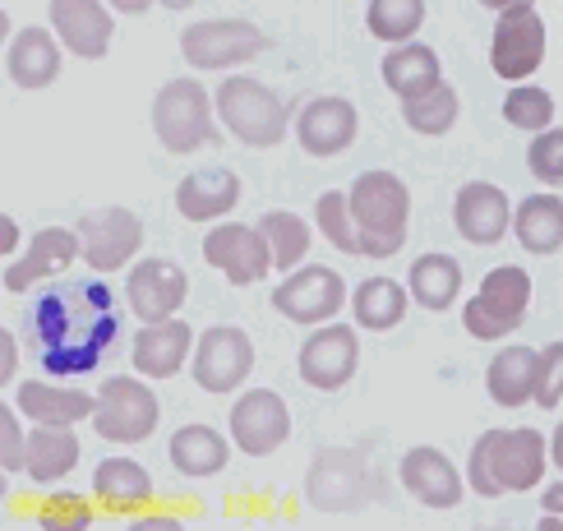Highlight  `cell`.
I'll return each mask as SVG.
<instances>
[{"instance_id": "45", "label": "cell", "mask_w": 563, "mask_h": 531, "mask_svg": "<svg viewBox=\"0 0 563 531\" xmlns=\"http://www.w3.org/2000/svg\"><path fill=\"white\" fill-rule=\"evenodd\" d=\"M545 508H550L554 518H563V480H559V485H550V490H545Z\"/></svg>"}, {"instance_id": "33", "label": "cell", "mask_w": 563, "mask_h": 531, "mask_svg": "<svg viewBox=\"0 0 563 531\" xmlns=\"http://www.w3.org/2000/svg\"><path fill=\"white\" fill-rule=\"evenodd\" d=\"M79 462V434L69 425H37L29 434V476L37 485H52Z\"/></svg>"}, {"instance_id": "28", "label": "cell", "mask_w": 563, "mask_h": 531, "mask_svg": "<svg viewBox=\"0 0 563 531\" xmlns=\"http://www.w3.org/2000/svg\"><path fill=\"white\" fill-rule=\"evenodd\" d=\"M512 231L518 245L531 254H554L563 250V199L559 195H531L512 208Z\"/></svg>"}, {"instance_id": "16", "label": "cell", "mask_w": 563, "mask_h": 531, "mask_svg": "<svg viewBox=\"0 0 563 531\" xmlns=\"http://www.w3.org/2000/svg\"><path fill=\"white\" fill-rule=\"evenodd\" d=\"M365 495H369L365 462L346 449H323L314 457L310 476H305V499H310L319 513H356Z\"/></svg>"}, {"instance_id": "7", "label": "cell", "mask_w": 563, "mask_h": 531, "mask_svg": "<svg viewBox=\"0 0 563 531\" xmlns=\"http://www.w3.org/2000/svg\"><path fill=\"white\" fill-rule=\"evenodd\" d=\"M268 46V33L250 19H203L180 29V56L195 69H231L250 65Z\"/></svg>"}, {"instance_id": "47", "label": "cell", "mask_w": 563, "mask_h": 531, "mask_svg": "<svg viewBox=\"0 0 563 531\" xmlns=\"http://www.w3.org/2000/svg\"><path fill=\"white\" fill-rule=\"evenodd\" d=\"M485 10H495V14H504V10H522V5H536V0H481Z\"/></svg>"}, {"instance_id": "13", "label": "cell", "mask_w": 563, "mask_h": 531, "mask_svg": "<svg viewBox=\"0 0 563 531\" xmlns=\"http://www.w3.org/2000/svg\"><path fill=\"white\" fill-rule=\"evenodd\" d=\"M79 241H84V264L92 273H115L125 268L139 245H144V222L130 208H92L79 218Z\"/></svg>"}, {"instance_id": "34", "label": "cell", "mask_w": 563, "mask_h": 531, "mask_svg": "<svg viewBox=\"0 0 563 531\" xmlns=\"http://www.w3.org/2000/svg\"><path fill=\"white\" fill-rule=\"evenodd\" d=\"M92 490L115 508H134V504L153 499V476L139 467L134 457H107V462H98V472H92Z\"/></svg>"}, {"instance_id": "27", "label": "cell", "mask_w": 563, "mask_h": 531, "mask_svg": "<svg viewBox=\"0 0 563 531\" xmlns=\"http://www.w3.org/2000/svg\"><path fill=\"white\" fill-rule=\"evenodd\" d=\"M19 411L29 416L37 425H75L84 416L98 411V398H88V392H75V388H52L42 379H29L19 384Z\"/></svg>"}, {"instance_id": "29", "label": "cell", "mask_w": 563, "mask_h": 531, "mask_svg": "<svg viewBox=\"0 0 563 531\" xmlns=\"http://www.w3.org/2000/svg\"><path fill=\"white\" fill-rule=\"evenodd\" d=\"M384 84L397 92V98H416L434 84H443V69H439V56L430 52L426 42H397L393 52L384 56Z\"/></svg>"}, {"instance_id": "49", "label": "cell", "mask_w": 563, "mask_h": 531, "mask_svg": "<svg viewBox=\"0 0 563 531\" xmlns=\"http://www.w3.org/2000/svg\"><path fill=\"white\" fill-rule=\"evenodd\" d=\"M162 5H167V10H190L195 0H162Z\"/></svg>"}, {"instance_id": "11", "label": "cell", "mask_w": 563, "mask_h": 531, "mask_svg": "<svg viewBox=\"0 0 563 531\" xmlns=\"http://www.w3.org/2000/svg\"><path fill=\"white\" fill-rule=\"evenodd\" d=\"M356 365H361V338L351 323H323L305 338L300 356H296V369L300 379L319 388V392H338L356 379Z\"/></svg>"}, {"instance_id": "31", "label": "cell", "mask_w": 563, "mask_h": 531, "mask_svg": "<svg viewBox=\"0 0 563 531\" xmlns=\"http://www.w3.org/2000/svg\"><path fill=\"white\" fill-rule=\"evenodd\" d=\"M167 453H172V467L180 476H218L227 467V457H231L227 439L213 425H180L172 434Z\"/></svg>"}, {"instance_id": "6", "label": "cell", "mask_w": 563, "mask_h": 531, "mask_svg": "<svg viewBox=\"0 0 563 531\" xmlns=\"http://www.w3.org/2000/svg\"><path fill=\"white\" fill-rule=\"evenodd\" d=\"M527 306H531V277H527V268L499 264V268L485 273L481 291L462 306V323H466V333H472V338L499 342V338H508L527 319Z\"/></svg>"}, {"instance_id": "32", "label": "cell", "mask_w": 563, "mask_h": 531, "mask_svg": "<svg viewBox=\"0 0 563 531\" xmlns=\"http://www.w3.org/2000/svg\"><path fill=\"white\" fill-rule=\"evenodd\" d=\"M351 314H356L361 329L388 333L407 314V287H397L393 277H365V283H356V291H351Z\"/></svg>"}, {"instance_id": "4", "label": "cell", "mask_w": 563, "mask_h": 531, "mask_svg": "<svg viewBox=\"0 0 563 531\" xmlns=\"http://www.w3.org/2000/svg\"><path fill=\"white\" fill-rule=\"evenodd\" d=\"M213 98H218L222 125L236 134L241 144H250V148H273V144H282L291 111H287V102H282L268 84L250 79V75H231V79L218 84Z\"/></svg>"}, {"instance_id": "21", "label": "cell", "mask_w": 563, "mask_h": 531, "mask_svg": "<svg viewBox=\"0 0 563 531\" xmlns=\"http://www.w3.org/2000/svg\"><path fill=\"white\" fill-rule=\"evenodd\" d=\"M190 346H195V329L172 314V319L144 323V329L134 333L130 356H134V369L144 379H176L185 369V361H190Z\"/></svg>"}, {"instance_id": "12", "label": "cell", "mask_w": 563, "mask_h": 531, "mask_svg": "<svg viewBox=\"0 0 563 531\" xmlns=\"http://www.w3.org/2000/svg\"><path fill=\"white\" fill-rule=\"evenodd\" d=\"M203 259L218 273H227L231 287H260L273 268V245L260 226L245 222H222L203 236Z\"/></svg>"}, {"instance_id": "24", "label": "cell", "mask_w": 563, "mask_h": 531, "mask_svg": "<svg viewBox=\"0 0 563 531\" xmlns=\"http://www.w3.org/2000/svg\"><path fill=\"white\" fill-rule=\"evenodd\" d=\"M241 203V176L227 167H203L176 185V208L185 222H218Z\"/></svg>"}, {"instance_id": "46", "label": "cell", "mask_w": 563, "mask_h": 531, "mask_svg": "<svg viewBox=\"0 0 563 531\" xmlns=\"http://www.w3.org/2000/svg\"><path fill=\"white\" fill-rule=\"evenodd\" d=\"M0 245H5V254L19 245V226H14V218H5V222H0Z\"/></svg>"}, {"instance_id": "35", "label": "cell", "mask_w": 563, "mask_h": 531, "mask_svg": "<svg viewBox=\"0 0 563 531\" xmlns=\"http://www.w3.org/2000/svg\"><path fill=\"white\" fill-rule=\"evenodd\" d=\"M457 111H462L457 88H453V84H434V88L416 92V98L402 102V121H407V130H416V134L439 139V134H449V130L457 125Z\"/></svg>"}, {"instance_id": "9", "label": "cell", "mask_w": 563, "mask_h": 531, "mask_svg": "<svg viewBox=\"0 0 563 531\" xmlns=\"http://www.w3.org/2000/svg\"><path fill=\"white\" fill-rule=\"evenodd\" d=\"M195 384L203 392H213V398H227V392H236L250 369H254V342L245 329L236 323H213V329H203L199 342H195Z\"/></svg>"}, {"instance_id": "44", "label": "cell", "mask_w": 563, "mask_h": 531, "mask_svg": "<svg viewBox=\"0 0 563 531\" xmlns=\"http://www.w3.org/2000/svg\"><path fill=\"white\" fill-rule=\"evenodd\" d=\"M107 5H111L115 14H148L153 0H107Z\"/></svg>"}, {"instance_id": "41", "label": "cell", "mask_w": 563, "mask_h": 531, "mask_svg": "<svg viewBox=\"0 0 563 531\" xmlns=\"http://www.w3.org/2000/svg\"><path fill=\"white\" fill-rule=\"evenodd\" d=\"M536 402L554 411L563 402V338L541 352V379H536Z\"/></svg>"}, {"instance_id": "1", "label": "cell", "mask_w": 563, "mask_h": 531, "mask_svg": "<svg viewBox=\"0 0 563 531\" xmlns=\"http://www.w3.org/2000/svg\"><path fill=\"white\" fill-rule=\"evenodd\" d=\"M23 333H29V346L46 365V375H92L121 333V306L107 283L42 287V296H33L23 310Z\"/></svg>"}, {"instance_id": "23", "label": "cell", "mask_w": 563, "mask_h": 531, "mask_svg": "<svg viewBox=\"0 0 563 531\" xmlns=\"http://www.w3.org/2000/svg\"><path fill=\"white\" fill-rule=\"evenodd\" d=\"M397 472H402V485L416 504H426V508H457L462 504V472L430 444L411 449Z\"/></svg>"}, {"instance_id": "2", "label": "cell", "mask_w": 563, "mask_h": 531, "mask_svg": "<svg viewBox=\"0 0 563 531\" xmlns=\"http://www.w3.org/2000/svg\"><path fill=\"white\" fill-rule=\"evenodd\" d=\"M550 444L541 430H485L466 457V485L481 499L536 490L545 476Z\"/></svg>"}, {"instance_id": "37", "label": "cell", "mask_w": 563, "mask_h": 531, "mask_svg": "<svg viewBox=\"0 0 563 531\" xmlns=\"http://www.w3.org/2000/svg\"><path fill=\"white\" fill-rule=\"evenodd\" d=\"M426 23V0H369L365 29L379 42H411L416 29Z\"/></svg>"}, {"instance_id": "14", "label": "cell", "mask_w": 563, "mask_h": 531, "mask_svg": "<svg viewBox=\"0 0 563 531\" xmlns=\"http://www.w3.org/2000/svg\"><path fill=\"white\" fill-rule=\"evenodd\" d=\"M291 434V411L282 402V392L273 388H250L245 398L231 407V444L245 457H268L287 444Z\"/></svg>"}, {"instance_id": "48", "label": "cell", "mask_w": 563, "mask_h": 531, "mask_svg": "<svg viewBox=\"0 0 563 531\" xmlns=\"http://www.w3.org/2000/svg\"><path fill=\"white\" fill-rule=\"evenodd\" d=\"M550 457H554V467L563 472V421H559V430L550 434Z\"/></svg>"}, {"instance_id": "22", "label": "cell", "mask_w": 563, "mask_h": 531, "mask_svg": "<svg viewBox=\"0 0 563 531\" xmlns=\"http://www.w3.org/2000/svg\"><path fill=\"white\" fill-rule=\"evenodd\" d=\"M84 254V241H79V231H69V226H42L37 236L29 241V250L19 254V259L5 268V287L10 291H23V287H33V283H46V277H60L69 264H75Z\"/></svg>"}, {"instance_id": "40", "label": "cell", "mask_w": 563, "mask_h": 531, "mask_svg": "<svg viewBox=\"0 0 563 531\" xmlns=\"http://www.w3.org/2000/svg\"><path fill=\"white\" fill-rule=\"evenodd\" d=\"M527 162H531V176L541 180V185H563V130H541L531 139V148H527Z\"/></svg>"}, {"instance_id": "5", "label": "cell", "mask_w": 563, "mask_h": 531, "mask_svg": "<svg viewBox=\"0 0 563 531\" xmlns=\"http://www.w3.org/2000/svg\"><path fill=\"white\" fill-rule=\"evenodd\" d=\"M218 98H208V88L195 79H172L157 88L153 98V130L167 153H195L203 144H218L213 125Z\"/></svg>"}, {"instance_id": "8", "label": "cell", "mask_w": 563, "mask_h": 531, "mask_svg": "<svg viewBox=\"0 0 563 531\" xmlns=\"http://www.w3.org/2000/svg\"><path fill=\"white\" fill-rule=\"evenodd\" d=\"M162 421V402L144 379H107L98 392V411H92V430L111 444H144Z\"/></svg>"}, {"instance_id": "18", "label": "cell", "mask_w": 563, "mask_h": 531, "mask_svg": "<svg viewBox=\"0 0 563 531\" xmlns=\"http://www.w3.org/2000/svg\"><path fill=\"white\" fill-rule=\"evenodd\" d=\"M453 226L466 245H499L512 226V203L499 185L472 180V185H462L453 199Z\"/></svg>"}, {"instance_id": "43", "label": "cell", "mask_w": 563, "mask_h": 531, "mask_svg": "<svg viewBox=\"0 0 563 531\" xmlns=\"http://www.w3.org/2000/svg\"><path fill=\"white\" fill-rule=\"evenodd\" d=\"M0 346H5V365H0V379H14V369H19V346H14V338L5 333V338H0Z\"/></svg>"}, {"instance_id": "19", "label": "cell", "mask_w": 563, "mask_h": 531, "mask_svg": "<svg viewBox=\"0 0 563 531\" xmlns=\"http://www.w3.org/2000/svg\"><path fill=\"white\" fill-rule=\"evenodd\" d=\"M46 14H52L56 37H60L75 56L102 60V56L111 52L115 23H111V5H107V0H52V5H46Z\"/></svg>"}, {"instance_id": "42", "label": "cell", "mask_w": 563, "mask_h": 531, "mask_svg": "<svg viewBox=\"0 0 563 531\" xmlns=\"http://www.w3.org/2000/svg\"><path fill=\"white\" fill-rule=\"evenodd\" d=\"M0 462H5V472H29V434H23L10 402L0 407Z\"/></svg>"}, {"instance_id": "3", "label": "cell", "mask_w": 563, "mask_h": 531, "mask_svg": "<svg viewBox=\"0 0 563 531\" xmlns=\"http://www.w3.org/2000/svg\"><path fill=\"white\" fill-rule=\"evenodd\" d=\"M351 213H356V236L365 259H393L407 245L411 222V190L393 172H361L351 180Z\"/></svg>"}, {"instance_id": "38", "label": "cell", "mask_w": 563, "mask_h": 531, "mask_svg": "<svg viewBox=\"0 0 563 531\" xmlns=\"http://www.w3.org/2000/svg\"><path fill=\"white\" fill-rule=\"evenodd\" d=\"M504 121L522 134H541L554 121V98L536 84H512L508 98H504Z\"/></svg>"}, {"instance_id": "20", "label": "cell", "mask_w": 563, "mask_h": 531, "mask_svg": "<svg viewBox=\"0 0 563 531\" xmlns=\"http://www.w3.org/2000/svg\"><path fill=\"white\" fill-rule=\"evenodd\" d=\"M125 296H130V310L144 323L172 319L185 306V296H190V277H185V268L172 259H144V264L130 268Z\"/></svg>"}, {"instance_id": "10", "label": "cell", "mask_w": 563, "mask_h": 531, "mask_svg": "<svg viewBox=\"0 0 563 531\" xmlns=\"http://www.w3.org/2000/svg\"><path fill=\"white\" fill-rule=\"evenodd\" d=\"M545 60V19L531 5L504 10L489 37V69L508 84H527Z\"/></svg>"}, {"instance_id": "17", "label": "cell", "mask_w": 563, "mask_h": 531, "mask_svg": "<svg viewBox=\"0 0 563 531\" xmlns=\"http://www.w3.org/2000/svg\"><path fill=\"white\" fill-rule=\"evenodd\" d=\"M361 115L346 98H314L296 111V144L310 157H338L356 144Z\"/></svg>"}, {"instance_id": "25", "label": "cell", "mask_w": 563, "mask_h": 531, "mask_svg": "<svg viewBox=\"0 0 563 531\" xmlns=\"http://www.w3.org/2000/svg\"><path fill=\"white\" fill-rule=\"evenodd\" d=\"M60 46L46 29H19V37L10 42L5 52V69H10V84L19 88H46L60 79Z\"/></svg>"}, {"instance_id": "36", "label": "cell", "mask_w": 563, "mask_h": 531, "mask_svg": "<svg viewBox=\"0 0 563 531\" xmlns=\"http://www.w3.org/2000/svg\"><path fill=\"white\" fill-rule=\"evenodd\" d=\"M260 231L273 245V268H282V273L300 268L305 250H310V226H305V218L287 213V208H273V213L260 218Z\"/></svg>"}, {"instance_id": "15", "label": "cell", "mask_w": 563, "mask_h": 531, "mask_svg": "<svg viewBox=\"0 0 563 531\" xmlns=\"http://www.w3.org/2000/svg\"><path fill=\"white\" fill-rule=\"evenodd\" d=\"M342 277L323 264H305L291 268L282 283L273 287V310L291 323H328L342 310Z\"/></svg>"}, {"instance_id": "39", "label": "cell", "mask_w": 563, "mask_h": 531, "mask_svg": "<svg viewBox=\"0 0 563 531\" xmlns=\"http://www.w3.org/2000/svg\"><path fill=\"white\" fill-rule=\"evenodd\" d=\"M314 218H319V231L328 236V245H333V250L361 254L356 213H351V195H342V190H323L319 203H314Z\"/></svg>"}, {"instance_id": "30", "label": "cell", "mask_w": 563, "mask_h": 531, "mask_svg": "<svg viewBox=\"0 0 563 531\" xmlns=\"http://www.w3.org/2000/svg\"><path fill=\"white\" fill-rule=\"evenodd\" d=\"M407 287H411V296H416V306L420 310H449L453 300H457V291H462V264L453 259V254H420V259L411 264V273H407Z\"/></svg>"}, {"instance_id": "26", "label": "cell", "mask_w": 563, "mask_h": 531, "mask_svg": "<svg viewBox=\"0 0 563 531\" xmlns=\"http://www.w3.org/2000/svg\"><path fill=\"white\" fill-rule=\"evenodd\" d=\"M536 379H541V352L531 346H504L485 369V388L499 407H527L536 402Z\"/></svg>"}]
</instances>
